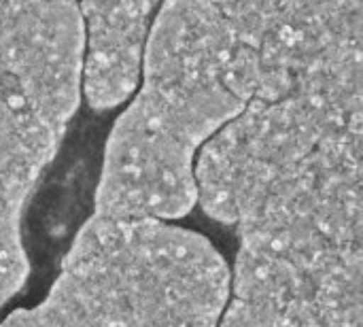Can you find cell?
I'll use <instances>...</instances> for the list:
<instances>
[{
  "label": "cell",
  "mask_w": 363,
  "mask_h": 327,
  "mask_svg": "<svg viewBox=\"0 0 363 327\" xmlns=\"http://www.w3.org/2000/svg\"><path fill=\"white\" fill-rule=\"evenodd\" d=\"M363 123L283 109L213 155L198 202L238 226L225 309L255 327H363Z\"/></svg>",
  "instance_id": "6da1fadb"
},
{
  "label": "cell",
  "mask_w": 363,
  "mask_h": 327,
  "mask_svg": "<svg viewBox=\"0 0 363 327\" xmlns=\"http://www.w3.org/2000/svg\"><path fill=\"white\" fill-rule=\"evenodd\" d=\"M262 89L257 49L204 0H162L125 111L106 140L94 217L181 219L196 157Z\"/></svg>",
  "instance_id": "7a4b0ae2"
},
{
  "label": "cell",
  "mask_w": 363,
  "mask_h": 327,
  "mask_svg": "<svg viewBox=\"0 0 363 327\" xmlns=\"http://www.w3.org/2000/svg\"><path fill=\"white\" fill-rule=\"evenodd\" d=\"M230 277L202 234L91 215L47 298L0 327H217Z\"/></svg>",
  "instance_id": "3957f363"
},
{
  "label": "cell",
  "mask_w": 363,
  "mask_h": 327,
  "mask_svg": "<svg viewBox=\"0 0 363 327\" xmlns=\"http://www.w3.org/2000/svg\"><path fill=\"white\" fill-rule=\"evenodd\" d=\"M79 0H0V157L43 174L83 98Z\"/></svg>",
  "instance_id": "277c9868"
},
{
  "label": "cell",
  "mask_w": 363,
  "mask_h": 327,
  "mask_svg": "<svg viewBox=\"0 0 363 327\" xmlns=\"http://www.w3.org/2000/svg\"><path fill=\"white\" fill-rule=\"evenodd\" d=\"M40 177L0 157V309L23 287L30 272L21 221Z\"/></svg>",
  "instance_id": "5b68a950"
},
{
  "label": "cell",
  "mask_w": 363,
  "mask_h": 327,
  "mask_svg": "<svg viewBox=\"0 0 363 327\" xmlns=\"http://www.w3.org/2000/svg\"><path fill=\"white\" fill-rule=\"evenodd\" d=\"M217 327H255V326L247 323V321H245V319H240L238 315H234V313H230V311H225V309H223L221 319H219Z\"/></svg>",
  "instance_id": "8992f818"
}]
</instances>
